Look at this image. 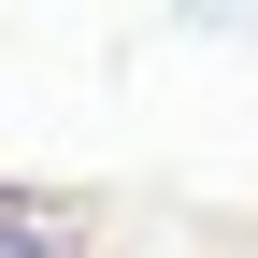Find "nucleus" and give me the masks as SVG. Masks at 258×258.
<instances>
[{
	"label": "nucleus",
	"mask_w": 258,
	"mask_h": 258,
	"mask_svg": "<svg viewBox=\"0 0 258 258\" xmlns=\"http://www.w3.org/2000/svg\"><path fill=\"white\" fill-rule=\"evenodd\" d=\"M0 258H86V215L43 186H0Z\"/></svg>",
	"instance_id": "nucleus-1"
}]
</instances>
